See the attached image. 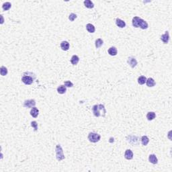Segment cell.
<instances>
[{
    "label": "cell",
    "mask_w": 172,
    "mask_h": 172,
    "mask_svg": "<svg viewBox=\"0 0 172 172\" xmlns=\"http://www.w3.org/2000/svg\"><path fill=\"white\" fill-rule=\"evenodd\" d=\"M149 162L153 164H157L158 163V159L157 158V157L155 156V155L151 154L149 155Z\"/></svg>",
    "instance_id": "obj_11"
},
{
    "label": "cell",
    "mask_w": 172,
    "mask_h": 172,
    "mask_svg": "<svg viewBox=\"0 0 172 172\" xmlns=\"http://www.w3.org/2000/svg\"><path fill=\"white\" fill-rule=\"evenodd\" d=\"M101 138V136L97 134V133H95V132H90L88 135V139L89 141L92 143H97L98 142Z\"/></svg>",
    "instance_id": "obj_4"
},
{
    "label": "cell",
    "mask_w": 172,
    "mask_h": 172,
    "mask_svg": "<svg viewBox=\"0 0 172 172\" xmlns=\"http://www.w3.org/2000/svg\"><path fill=\"white\" fill-rule=\"evenodd\" d=\"M80 61V58L77 55H73L71 59V63H72V65H76Z\"/></svg>",
    "instance_id": "obj_17"
},
{
    "label": "cell",
    "mask_w": 172,
    "mask_h": 172,
    "mask_svg": "<svg viewBox=\"0 0 172 172\" xmlns=\"http://www.w3.org/2000/svg\"><path fill=\"white\" fill-rule=\"evenodd\" d=\"M84 5L87 8H89V9H92V8H93L94 7V4L93 3L92 1L90 0H85L84 1Z\"/></svg>",
    "instance_id": "obj_14"
},
{
    "label": "cell",
    "mask_w": 172,
    "mask_h": 172,
    "mask_svg": "<svg viewBox=\"0 0 172 172\" xmlns=\"http://www.w3.org/2000/svg\"><path fill=\"white\" fill-rule=\"evenodd\" d=\"M77 15L75 14V13H71L70 15H69V20L71 21V22H73L74 20H75V19L77 18Z\"/></svg>",
    "instance_id": "obj_26"
},
{
    "label": "cell",
    "mask_w": 172,
    "mask_h": 172,
    "mask_svg": "<svg viewBox=\"0 0 172 172\" xmlns=\"http://www.w3.org/2000/svg\"><path fill=\"white\" fill-rule=\"evenodd\" d=\"M103 43H104V42H103V40H101V38L97 39V40H96V49L100 48L101 46H102Z\"/></svg>",
    "instance_id": "obj_24"
},
{
    "label": "cell",
    "mask_w": 172,
    "mask_h": 172,
    "mask_svg": "<svg viewBox=\"0 0 172 172\" xmlns=\"http://www.w3.org/2000/svg\"><path fill=\"white\" fill-rule=\"evenodd\" d=\"M64 84H65V85L66 87H67V88H72L73 86V84L71 81H65Z\"/></svg>",
    "instance_id": "obj_27"
},
{
    "label": "cell",
    "mask_w": 172,
    "mask_h": 172,
    "mask_svg": "<svg viewBox=\"0 0 172 172\" xmlns=\"http://www.w3.org/2000/svg\"><path fill=\"white\" fill-rule=\"evenodd\" d=\"M11 7H12V4L9 2H5V3H4V4L2 5V8H3V9L4 11L9 10L11 8Z\"/></svg>",
    "instance_id": "obj_22"
},
{
    "label": "cell",
    "mask_w": 172,
    "mask_h": 172,
    "mask_svg": "<svg viewBox=\"0 0 172 172\" xmlns=\"http://www.w3.org/2000/svg\"><path fill=\"white\" fill-rule=\"evenodd\" d=\"M38 114H39V110H38L37 108H36V107L32 108V110L30 111V115L32 117L36 118L38 116Z\"/></svg>",
    "instance_id": "obj_13"
},
{
    "label": "cell",
    "mask_w": 172,
    "mask_h": 172,
    "mask_svg": "<svg viewBox=\"0 0 172 172\" xmlns=\"http://www.w3.org/2000/svg\"><path fill=\"white\" fill-rule=\"evenodd\" d=\"M36 105V101L34 100H26L24 103V107L27 108H31L34 107Z\"/></svg>",
    "instance_id": "obj_6"
},
{
    "label": "cell",
    "mask_w": 172,
    "mask_h": 172,
    "mask_svg": "<svg viewBox=\"0 0 172 172\" xmlns=\"http://www.w3.org/2000/svg\"><path fill=\"white\" fill-rule=\"evenodd\" d=\"M31 126L34 128L35 131H37V130H38V124H37V122L36 121H32L31 122Z\"/></svg>",
    "instance_id": "obj_28"
},
{
    "label": "cell",
    "mask_w": 172,
    "mask_h": 172,
    "mask_svg": "<svg viewBox=\"0 0 172 172\" xmlns=\"http://www.w3.org/2000/svg\"><path fill=\"white\" fill-rule=\"evenodd\" d=\"M22 82L26 85H30L34 81V78H32L30 75H25L24 74L22 78Z\"/></svg>",
    "instance_id": "obj_5"
},
{
    "label": "cell",
    "mask_w": 172,
    "mask_h": 172,
    "mask_svg": "<svg viewBox=\"0 0 172 172\" xmlns=\"http://www.w3.org/2000/svg\"><path fill=\"white\" fill-rule=\"evenodd\" d=\"M67 87L65 85H60L57 88V92L60 94H63L66 92Z\"/></svg>",
    "instance_id": "obj_20"
},
{
    "label": "cell",
    "mask_w": 172,
    "mask_h": 172,
    "mask_svg": "<svg viewBox=\"0 0 172 172\" xmlns=\"http://www.w3.org/2000/svg\"><path fill=\"white\" fill-rule=\"evenodd\" d=\"M155 117H156V114H155V113L153 112H149L147 114V118L148 120H150V121L155 119Z\"/></svg>",
    "instance_id": "obj_19"
},
{
    "label": "cell",
    "mask_w": 172,
    "mask_h": 172,
    "mask_svg": "<svg viewBox=\"0 0 172 172\" xmlns=\"http://www.w3.org/2000/svg\"><path fill=\"white\" fill-rule=\"evenodd\" d=\"M132 26L135 28H138L140 27L143 30H145L148 28V24L145 20H143L139 17L135 16L132 18Z\"/></svg>",
    "instance_id": "obj_1"
},
{
    "label": "cell",
    "mask_w": 172,
    "mask_h": 172,
    "mask_svg": "<svg viewBox=\"0 0 172 172\" xmlns=\"http://www.w3.org/2000/svg\"><path fill=\"white\" fill-rule=\"evenodd\" d=\"M161 40L163 41V43L168 44L169 40V32L168 31H166L165 32V34L161 36Z\"/></svg>",
    "instance_id": "obj_7"
},
{
    "label": "cell",
    "mask_w": 172,
    "mask_h": 172,
    "mask_svg": "<svg viewBox=\"0 0 172 172\" xmlns=\"http://www.w3.org/2000/svg\"><path fill=\"white\" fill-rule=\"evenodd\" d=\"M149 138L147 137V136H143L141 138V143L142 144H143V145L144 146H146L148 145V143H149Z\"/></svg>",
    "instance_id": "obj_21"
},
{
    "label": "cell",
    "mask_w": 172,
    "mask_h": 172,
    "mask_svg": "<svg viewBox=\"0 0 172 172\" xmlns=\"http://www.w3.org/2000/svg\"><path fill=\"white\" fill-rule=\"evenodd\" d=\"M108 52L109 53V55H111V56H116L117 55V53H118V50H117V49H116V47L112 46V47H110V49H108Z\"/></svg>",
    "instance_id": "obj_15"
},
{
    "label": "cell",
    "mask_w": 172,
    "mask_h": 172,
    "mask_svg": "<svg viewBox=\"0 0 172 172\" xmlns=\"http://www.w3.org/2000/svg\"><path fill=\"white\" fill-rule=\"evenodd\" d=\"M0 73H1V75L2 76L6 75L8 73V69L5 67L1 66V69H0Z\"/></svg>",
    "instance_id": "obj_25"
},
{
    "label": "cell",
    "mask_w": 172,
    "mask_h": 172,
    "mask_svg": "<svg viewBox=\"0 0 172 172\" xmlns=\"http://www.w3.org/2000/svg\"><path fill=\"white\" fill-rule=\"evenodd\" d=\"M147 81V78L145 76H141L138 78V83L140 85H143L146 83Z\"/></svg>",
    "instance_id": "obj_23"
},
{
    "label": "cell",
    "mask_w": 172,
    "mask_h": 172,
    "mask_svg": "<svg viewBox=\"0 0 172 172\" xmlns=\"http://www.w3.org/2000/svg\"><path fill=\"white\" fill-rule=\"evenodd\" d=\"M124 157L128 160H130L133 158V153L131 150L130 149H127L125 151L124 153Z\"/></svg>",
    "instance_id": "obj_9"
},
{
    "label": "cell",
    "mask_w": 172,
    "mask_h": 172,
    "mask_svg": "<svg viewBox=\"0 0 172 172\" xmlns=\"http://www.w3.org/2000/svg\"><path fill=\"white\" fill-rule=\"evenodd\" d=\"M86 29H87V30L88 31L89 33H93L95 32V30H96L95 27L92 24H88L86 25Z\"/></svg>",
    "instance_id": "obj_18"
},
{
    "label": "cell",
    "mask_w": 172,
    "mask_h": 172,
    "mask_svg": "<svg viewBox=\"0 0 172 172\" xmlns=\"http://www.w3.org/2000/svg\"><path fill=\"white\" fill-rule=\"evenodd\" d=\"M92 111L93 115L96 117H100V116L104 117L106 116V108L102 104L94 105L92 108Z\"/></svg>",
    "instance_id": "obj_2"
},
{
    "label": "cell",
    "mask_w": 172,
    "mask_h": 172,
    "mask_svg": "<svg viewBox=\"0 0 172 172\" xmlns=\"http://www.w3.org/2000/svg\"><path fill=\"white\" fill-rule=\"evenodd\" d=\"M55 151H56V157L59 161H61L65 159V155L63 154V151L61 146L60 145H57L56 146Z\"/></svg>",
    "instance_id": "obj_3"
},
{
    "label": "cell",
    "mask_w": 172,
    "mask_h": 172,
    "mask_svg": "<svg viewBox=\"0 0 172 172\" xmlns=\"http://www.w3.org/2000/svg\"><path fill=\"white\" fill-rule=\"evenodd\" d=\"M128 63L132 68H134V67L137 66V61L136 60V59H134V58L129 57L128 59Z\"/></svg>",
    "instance_id": "obj_8"
},
{
    "label": "cell",
    "mask_w": 172,
    "mask_h": 172,
    "mask_svg": "<svg viewBox=\"0 0 172 172\" xmlns=\"http://www.w3.org/2000/svg\"><path fill=\"white\" fill-rule=\"evenodd\" d=\"M146 84H147V85L148 87H153L155 85V80L153 79V78H149V79H147V81H146Z\"/></svg>",
    "instance_id": "obj_16"
},
{
    "label": "cell",
    "mask_w": 172,
    "mask_h": 172,
    "mask_svg": "<svg viewBox=\"0 0 172 172\" xmlns=\"http://www.w3.org/2000/svg\"><path fill=\"white\" fill-rule=\"evenodd\" d=\"M61 48L63 50H68L69 49V43L67 41H63L61 43Z\"/></svg>",
    "instance_id": "obj_10"
},
{
    "label": "cell",
    "mask_w": 172,
    "mask_h": 172,
    "mask_svg": "<svg viewBox=\"0 0 172 172\" xmlns=\"http://www.w3.org/2000/svg\"><path fill=\"white\" fill-rule=\"evenodd\" d=\"M116 24L118 27L121 28H124V27L126 26V23H125V22L123 21V20H122L120 18H117L116 20Z\"/></svg>",
    "instance_id": "obj_12"
}]
</instances>
